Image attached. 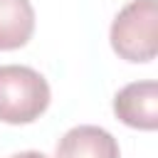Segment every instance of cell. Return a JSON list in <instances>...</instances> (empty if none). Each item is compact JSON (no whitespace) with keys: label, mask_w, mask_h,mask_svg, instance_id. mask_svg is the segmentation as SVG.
Here are the masks:
<instances>
[{"label":"cell","mask_w":158,"mask_h":158,"mask_svg":"<svg viewBox=\"0 0 158 158\" xmlns=\"http://www.w3.org/2000/svg\"><path fill=\"white\" fill-rule=\"evenodd\" d=\"M52 91L47 79L25 64H0V121L32 123L49 106Z\"/></svg>","instance_id":"cell-1"},{"label":"cell","mask_w":158,"mask_h":158,"mask_svg":"<svg viewBox=\"0 0 158 158\" xmlns=\"http://www.w3.org/2000/svg\"><path fill=\"white\" fill-rule=\"evenodd\" d=\"M156 25H158V5L156 0H131L111 22V47L114 52L131 62V64H146L156 59L158 40H156Z\"/></svg>","instance_id":"cell-2"},{"label":"cell","mask_w":158,"mask_h":158,"mask_svg":"<svg viewBox=\"0 0 158 158\" xmlns=\"http://www.w3.org/2000/svg\"><path fill=\"white\" fill-rule=\"evenodd\" d=\"M114 114L121 123L138 131L158 128V84L153 79L126 84L114 96Z\"/></svg>","instance_id":"cell-3"},{"label":"cell","mask_w":158,"mask_h":158,"mask_svg":"<svg viewBox=\"0 0 158 158\" xmlns=\"http://www.w3.org/2000/svg\"><path fill=\"white\" fill-rule=\"evenodd\" d=\"M54 158H121V151L106 128L84 123L69 128L59 138Z\"/></svg>","instance_id":"cell-4"},{"label":"cell","mask_w":158,"mask_h":158,"mask_svg":"<svg viewBox=\"0 0 158 158\" xmlns=\"http://www.w3.org/2000/svg\"><path fill=\"white\" fill-rule=\"evenodd\" d=\"M35 35V7L30 0H0V49H20Z\"/></svg>","instance_id":"cell-5"},{"label":"cell","mask_w":158,"mask_h":158,"mask_svg":"<svg viewBox=\"0 0 158 158\" xmlns=\"http://www.w3.org/2000/svg\"><path fill=\"white\" fill-rule=\"evenodd\" d=\"M10 158H47V156L40 153V151H22V153H15V156H10Z\"/></svg>","instance_id":"cell-6"}]
</instances>
